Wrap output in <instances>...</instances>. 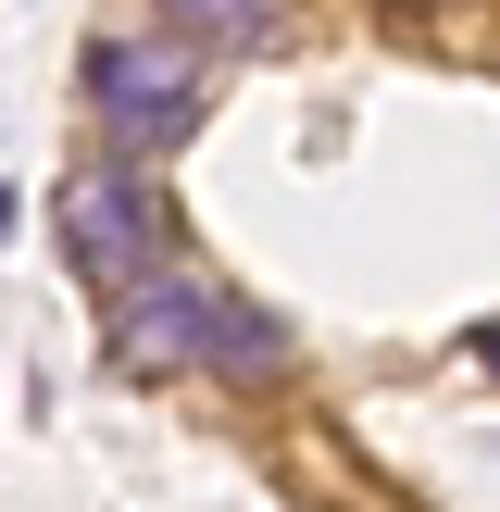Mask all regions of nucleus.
<instances>
[{"mask_svg":"<svg viewBox=\"0 0 500 512\" xmlns=\"http://www.w3.org/2000/svg\"><path fill=\"white\" fill-rule=\"evenodd\" d=\"M113 350L138 375H275L288 363L275 313H250V300L213 288L200 263H150L138 288H113Z\"/></svg>","mask_w":500,"mask_h":512,"instance_id":"obj_1","label":"nucleus"},{"mask_svg":"<svg viewBox=\"0 0 500 512\" xmlns=\"http://www.w3.org/2000/svg\"><path fill=\"white\" fill-rule=\"evenodd\" d=\"M88 113H100V138L113 150H175L200 113H213V63H200V38L188 25H163V38H100L88 50Z\"/></svg>","mask_w":500,"mask_h":512,"instance_id":"obj_2","label":"nucleus"},{"mask_svg":"<svg viewBox=\"0 0 500 512\" xmlns=\"http://www.w3.org/2000/svg\"><path fill=\"white\" fill-rule=\"evenodd\" d=\"M50 225H63V263L88 275V288H138V275L175 250V213H163V188L138 175V150L75 163L63 188H50Z\"/></svg>","mask_w":500,"mask_h":512,"instance_id":"obj_3","label":"nucleus"},{"mask_svg":"<svg viewBox=\"0 0 500 512\" xmlns=\"http://www.w3.org/2000/svg\"><path fill=\"white\" fill-rule=\"evenodd\" d=\"M388 13H450V0H388Z\"/></svg>","mask_w":500,"mask_h":512,"instance_id":"obj_6","label":"nucleus"},{"mask_svg":"<svg viewBox=\"0 0 500 512\" xmlns=\"http://www.w3.org/2000/svg\"><path fill=\"white\" fill-rule=\"evenodd\" d=\"M475 363H488V375H500V325H475Z\"/></svg>","mask_w":500,"mask_h":512,"instance_id":"obj_5","label":"nucleus"},{"mask_svg":"<svg viewBox=\"0 0 500 512\" xmlns=\"http://www.w3.org/2000/svg\"><path fill=\"white\" fill-rule=\"evenodd\" d=\"M163 25H188L200 50H263L288 38V0H163Z\"/></svg>","mask_w":500,"mask_h":512,"instance_id":"obj_4","label":"nucleus"}]
</instances>
